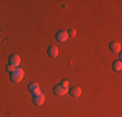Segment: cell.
<instances>
[{"label": "cell", "mask_w": 122, "mask_h": 117, "mask_svg": "<svg viewBox=\"0 0 122 117\" xmlns=\"http://www.w3.org/2000/svg\"><path fill=\"white\" fill-rule=\"evenodd\" d=\"M0 42H1V39H0Z\"/></svg>", "instance_id": "obj_14"}, {"label": "cell", "mask_w": 122, "mask_h": 117, "mask_svg": "<svg viewBox=\"0 0 122 117\" xmlns=\"http://www.w3.org/2000/svg\"><path fill=\"white\" fill-rule=\"evenodd\" d=\"M7 70L10 73V74H12L14 70H16V66H13V65H7Z\"/></svg>", "instance_id": "obj_11"}, {"label": "cell", "mask_w": 122, "mask_h": 117, "mask_svg": "<svg viewBox=\"0 0 122 117\" xmlns=\"http://www.w3.org/2000/svg\"><path fill=\"white\" fill-rule=\"evenodd\" d=\"M20 64H21V57H20L18 55H12V56L9 57V65H13V66H16V68H18Z\"/></svg>", "instance_id": "obj_4"}, {"label": "cell", "mask_w": 122, "mask_h": 117, "mask_svg": "<svg viewBox=\"0 0 122 117\" xmlns=\"http://www.w3.org/2000/svg\"><path fill=\"white\" fill-rule=\"evenodd\" d=\"M47 52H48V56L52 57V58H55V57L59 56V48H57L56 46H49Z\"/></svg>", "instance_id": "obj_6"}, {"label": "cell", "mask_w": 122, "mask_h": 117, "mask_svg": "<svg viewBox=\"0 0 122 117\" xmlns=\"http://www.w3.org/2000/svg\"><path fill=\"white\" fill-rule=\"evenodd\" d=\"M24 75H25L24 70L21 68H16V70L10 74V80H12V82H21L24 80Z\"/></svg>", "instance_id": "obj_1"}, {"label": "cell", "mask_w": 122, "mask_h": 117, "mask_svg": "<svg viewBox=\"0 0 122 117\" xmlns=\"http://www.w3.org/2000/svg\"><path fill=\"white\" fill-rule=\"evenodd\" d=\"M33 101H34V104H35V105H42V104H44V101H46V96L43 95V94L34 95Z\"/></svg>", "instance_id": "obj_5"}, {"label": "cell", "mask_w": 122, "mask_h": 117, "mask_svg": "<svg viewBox=\"0 0 122 117\" xmlns=\"http://www.w3.org/2000/svg\"><path fill=\"white\" fill-rule=\"evenodd\" d=\"M112 69L114 70V72H121V69H122V63L121 61H114V63L112 64Z\"/></svg>", "instance_id": "obj_10"}, {"label": "cell", "mask_w": 122, "mask_h": 117, "mask_svg": "<svg viewBox=\"0 0 122 117\" xmlns=\"http://www.w3.org/2000/svg\"><path fill=\"white\" fill-rule=\"evenodd\" d=\"M62 85H64V86H66V87H69V81H62Z\"/></svg>", "instance_id": "obj_13"}, {"label": "cell", "mask_w": 122, "mask_h": 117, "mask_svg": "<svg viewBox=\"0 0 122 117\" xmlns=\"http://www.w3.org/2000/svg\"><path fill=\"white\" fill-rule=\"evenodd\" d=\"M68 38H69V35L66 31H59V33L56 34V39L59 40V42H65Z\"/></svg>", "instance_id": "obj_7"}, {"label": "cell", "mask_w": 122, "mask_h": 117, "mask_svg": "<svg viewBox=\"0 0 122 117\" xmlns=\"http://www.w3.org/2000/svg\"><path fill=\"white\" fill-rule=\"evenodd\" d=\"M109 48H110V51L112 52H116V53H118V52L121 51V44L118 42H112L109 44Z\"/></svg>", "instance_id": "obj_8"}, {"label": "cell", "mask_w": 122, "mask_h": 117, "mask_svg": "<svg viewBox=\"0 0 122 117\" xmlns=\"http://www.w3.org/2000/svg\"><path fill=\"white\" fill-rule=\"evenodd\" d=\"M68 91H69V87L64 86L62 83H60V85H57V86H55V89H53L55 95H57V96H64L65 94H68Z\"/></svg>", "instance_id": "obj_2"}, {"label": "cell", "mask_w": 122, "mask_h": 117, "mask_svg": "<svg viewBox=\"0 0 122 117\" xmlns=\"http://www.w3.org/2000/svg\"><path fill=\"white\" fill-rule=\"evenodd\" d=\"M81 94H82V90H81V87H73V89L70 90V95L73 96V98H78V96H81Z\"/></svg>", "instance_id": "obj_9"}, {"label": "cell", "mask_w": 122, "mask_h": 117, "mask_svg": "<svg viewBox=\"0 0 122 117\" xmlns=\"http://www.w3.org/2000/svg\"><path fill=\"white\" fill-rule=\"evenodd\" d=\"M29 91L33 94V95H39V94H42V91H40V86L38 83H30L29 85Z\"/></svg>", "instance_id": "obj_3"}, {"label": "cell", "mask_w": 122, "mask_h": 117, "mask_svg": "<svg viewBox=\"0 0 122 117\" xmlns=\"http://www.w3.org/2000/svg\"><path fill=\"white\" fill-rule=\"evenodd\" d=\"M68 35L69 37H75V35H77V31H75L74 29H70V30L68 31Z\"/></svg>", "instance_id": "obj_12"}]
</instances>
